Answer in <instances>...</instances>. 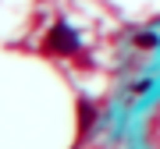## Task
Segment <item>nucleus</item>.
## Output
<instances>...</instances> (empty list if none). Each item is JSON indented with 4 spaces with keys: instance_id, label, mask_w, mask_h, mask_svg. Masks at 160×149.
I'll use <instances>...</instances> for the list:
<instances>
[{
    "instance_id": "nucleus-2",
    "label": "nucleus",
    "mask_w": 160,
    "mask_h": 149,
    "mask_svg": "<svg viewBox=\"0 0 160 149\" xmlns=\"http://www.w3.org/2000/svg\"><path fill=\"white\" fill-rule=\"evenodd\" d=\"M92 117H96V114H92V103H86V99H82V103H78V128H82V132L92 124Z\"/></svg>"
},
{
    "instance_id": "nucleus-4",
    "label": "nucleus",
    "mask_w": 160,
    "mask_h": 149,
    "mask_svg": "<svg viewBox=\"0 0 160 149\" xmlns=\"http://www.w3.org/2000/svg\"><path fill=\"white\" fill-rule=\"evenodd\" d=\"M149 92V82H135V85H132V96H146Z\"/></svg>"
},
{
    "instance_id": "nucleus-1",
    "label": "nucleus",
    "mask_w": 160,
    "mask_h": 149,
    "mask_svg": "<svg viewBox=\"0 0 160 149\" xmlns=\"http://www.w3.org/2000/svg\"><path fill=\"white\" fill-rule=\"evenodd\" d=\"M46 50L61 53V57H71V53H78V36H75L68 25H53V29L46 32Z\"/></svg>"
},
{
    "instance_id": "nucleus-3",
    "label": "nucleus",
    "mask_w": 160,
    "mask_h": 149,
    "mask_svg": "<svg viewBox=\"0 0 160 149\" xmlns=\"http://www.w3.org/2000/svg\"><path fill=\"white\" fill-rule=\"evenodd\" d=\"M135 43L149 50V46H157V36H153V32H142V36H135Z\"/></svg>"
}]
</instances>
